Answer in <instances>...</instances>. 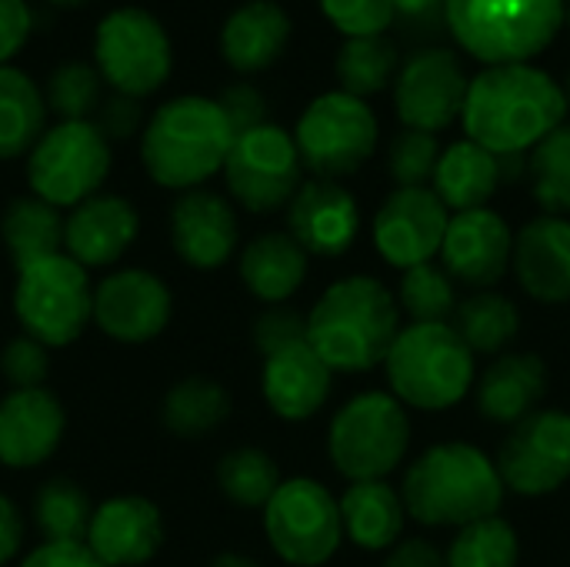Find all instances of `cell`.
Listing matches in <instances>:
<instances>
[{"instance_id": "obj_37", "label": "cell", "mask_w": 570, "mask_h": 567, "mask_svg": "<svg viewBox=\"0 0 570 567\" xmlns=\"http://www.w3.org/2000/svg\"><path fill=\"white\" fill-rule=\"evenodd\" d=\"M341 90L351 97L381 94L397 74V47L384 37H347L334 60Z\"/></svg>"}, {"instance_id": "obj_30", "label": "cell", "mask_w": 570, "mask_h": 567, "mask_svg": "<svg viewBox=\"0 0 570 567\" xmlns=\"http://www.w3.org/2000/svg\"><path fill=\"white\" fill-rule=\"evenodd\" d=\"M498 187H501L498 154H491L488 147H481L468 137L444 147L438 170H434V180H431V190L454 214L488 207V201L498 194Z\"/></svg>"}, {"instance_id": "obj_16", "label": "cell", "mask_w": 570, "mask_h": 567, "mask_svg": "<svg viewBox=\"0 0 570 567\" xmlns=\"http://www.w3.org/2000/svg\"><path fill=\"white\" fill-rule=\"evenodd\" d=\"M468 74L454 50L428 47L417 50L401 70L394 84V107L404 127L441 134L464 114L468 100Z\"/></svg>"}, {"instance_id": "obj_5", "label": "cell", "mask_w": 570, "mask_h": 567, "mask_svg": "<svg viewBox=\"0 0 570 567\" xmlns=\"http://www.w3.org/2000/svg\"><path fill=\"white\" fill-rule=\"evenodd\" d=\"M568 0H444L454 40L488 67L528 63L554 43Z\"/></svg>"}, {"instance_id": "obj_35", "label": "cell", "mask_w": 570, "mask_h": 567, "mask_svg": "<svg viewBox=\"0 0 570 567\" xmlns=\"http://www.w3.org/2000/svg\"><path fill=\"white\" fill-rule=\"evenodd\" d=\"M214 478H217L220 495L230 505L247 508V511H257V508L264 511L267 501L284 485L277 461L267 451H261V448H234V451H227L217 461Z\"/></svg>"}, {"instance_id": "obj_36", "label": "cell", "mask_w": 570, "mask_h": 567, "mask_svg": "<svg viewBox=\"0 0 570 567\" xmlns=\"http://www.w3.org/2000/svg\"><path fill=\"white\" fill-rule=\"evenodd\" d=\"M94 508L97 505H90L87 491L70 478L43 481L30 501V515L43 541H87Z\"/></svg>"}, {"instance_id": "obj_51", "label": "cell", "mask_w": 570, "mask_h": 567, "mask_svg": "<svg viewBox=\"0 0 570 567\" xmlns=\"http://www.w3.org/2000/svg\"><path fill=\"white\" fill-rule=\"evenodd\" d=\"M384 567H448V558L438 545H431L428 538H401Z\"/></svg>"}, {"instance_id": "obj_10", "label": "cell", "mask_w": 570, "mask_h": 567, "mask_svg": "<svg viewBox=\"0 0 570 567\" xmlns=\"http://www.w3.org/2000/svg\"><path fill=\"white\" fill-rule=\"evenodd\" d=\"M294 144L314 177L341 180L357 174L377 150V117L367 100L344 90L321 94L294 127Z\"/></svg>"}, {"instance_id": "obj_27", "label": "cell", "mask_w": 570, "mask_h": 567, "mask_svg": "<svg viewBox=\"0 0 570 567\" xmlns=\"http://www.w3.org/2000/svg\"><path fill=\"white\" fill-rule=\"evenodd\" d=\"M291 40V17L274 0L240 3L220 27V53L237 74L267 70Z\"/></svg>"}, {"instance_id": "obj_29", "label": "cell", "mask_w": 570, "mask_h": 567, "mask_svg": "<svg viewBox=\"0 0 570 567\" xmlns=\"http://www.w3.org/2000/svg\"><path fill=\"white\" fill-rule=\"evenodd\" d=\"M344 538L364 551H387L404 538L407 508L387 481H354L341 498Z\"/></svg>"}, {"instance_id": "obj_49", "label": "cell", "mask_w": 570, "mask_h": 567, "mask_svg": "<svg viewBox=\"0 0 570 567\" xmlns=\"http://www.w3.org/2000/svg\"><path fill=\"white\" fill-rule=\"evenodd\" d=\"M33 27V10L27 0H0V63H10V57L27 43Z\"/></svg>"}, {"instance_id": "obj_47", "label": "cell", "mask_w": 570, "mask_h": 567, "mask_svg": "<svg viewBox=\"0 0 570 567\" xmlns=\"http://www.w3.org/2000/svg\"><path fill=\"white\" fill-rule=\"evenodd\" d=\"M217 104H220L224 117L230 120L234 137L267 124V100H264V94L254 84H230V87H224Z\"/></svg>"}, {"instance_id": "obj_20", "label": "cell", "mask_w": 570, "mask_h": 567, "mask_svg": "<svg viewBox=\"0 0 570 567\" xmlns=\"http://www.w3.org/2000/svg\"><path fill=\"white\" fill-rule=\"evenodd\" d=\"M240 244L234 204L207 187L177 194L170 207V247L194 271L224 267Z\"/></svg>"}, {"instance_id": "obj_19", "label": "cell", "mask_w": 570, "mask_h": 567, "mask_svg": "<svg viewBox=\"0 0 570 567\" xmlns=\"http://www.w3.org/2000/svg\"><path fill=\"white\" fill-rule=\"evenodd\" d=\"M63 434L67 411L50 388H23L0 398V468L33 471L47 465Z\"/></svg>"}, {"instance_id": "obj_17", "label": "cell", "mask_w": 570, "mask_h": 567, "mask_svg": "<svg viewBox=\"0 0 570 567\" xmlns=\"http://www.w3.org/2000/svg\"><path fill=\"white\" fill-rule=\"evenodd\" d=\"M451 224V211L431 187H397L374 214V251L397 271L431 264Z\"/></svg>"}, {"instance_id": "obj_4", "label": "cell", "mask_w": 570, "mask_h": 567, "mask_svg": "<svg viewBox=\"0 0 570 567\" xmlns=\"http://www.w3.org/2000/svg\"><path fill=\"white\" fill-rule=\"evenodd\" d=\"M504 481L498 465L474 444L444 441L428 448L407 468L401 498L407 518L424 528H468L494 518L504 505Z\"/></svg>"}, {"instance_id": "obj_41", "label": "cell", "mask_w": 570, "mask_h": 567, "mask_svg": "<svg viewBox=\"0 0 570 567\" xmlns=\"http://www.w3.org/2000/svg\"><path fill=\"white\" fill-rule=\"evenodd\" d=\"M43 100L47 110H53L60 120H94L104 100V77L87 60H63L50 70Z\"/></svg>"}, {"instance_id": "obj_2", "label": "cell", "mask_w": 570, "mask_h": 567, "mask_svg": "<svg viewBox=\"0 0 570 567\" xmlns=\"http://www.w3.org/2000/svg\"><path fill=\"white\" fill-rule=\"evenodd\" d=\"M397 334V297L367 274L334 281L307 314V344L334 374L374 371L387 361Z\"/></svg>"}, {"instance_id": "obj_26", "label": "cell", "mask_w": 570, "mask_h": 567, "mask_svg": "<svg viewBox=\"0 0 570 567\" xmlns=\"http://www.w3.org/2000/svg\"><path fill=\"white\" fill-rule=\"evenodd\" d=\"M548 394V364L538 354H518L508 351L488 364V371L478 378V411L491 424L514 428L534 411Z\"/></svg>"}, {"instance_id": "obj_32", "label": "cell", "mask_w": 570, "mask_h": 567, "mask_svg": "<svg viewBox=\"0 0 570 567\" xmlns=\"http://www.w3.org/2000/svg\"><path fill=\"white\" fill-rule=\"evenodd\" d=\"M63 211L37 194L13 197L0 214V241L13 261V271L40 257L63 251Z\"/></svg>"}, {"instance_id": "obj_21", "label": "cell", "mask_w": 570, "mask_h": 567, "mask_svg": "<svg viewBox=\"0 0 570 567\" xmlns=\"http://www.w3.org/2000/svg\"><path fill=\"white\" fill-rule=\"evenodd\" d=\"M140 237V211L124 197L100 190L63 217V254L87 271H104L124 261Z\"/></svg>"}, {"instance_id": "obj_22", "label": "cell", "mask_w": 570, "mask_h": 567, "mask_svg": "<svg viewBox=\"0 0 570 567\" xmlns=\"http://www.w3.org/2000/svg\"><path fill=\"white\" fill-rule=\"evenodd\" d=\"M104 567H144L164 548V515L144 495H114L94 508L87 541Z\"/></svg>"}, {"instance_id": "obj_7", "label": "cell", "mask_w": 570, "mask_h": 567, "mask_svg": "<svg viewBox=\"0 0 570 567\" xmlns=\"http://www.w3.org/2000/svg\"><path fill=\"white\" fill-rule=\"evenodd\" d=\"M20 334L47 344L50 351L77 344L94 328V281L73 257L50 254L17 267L10 291Z\"/></svg>"}, {"instance_id": "obj_25", "label": "cell", "mask_w": 570, "mask_h": 567, "mask_svg": "<svg viewBox=\"0 0 570 567\" xmlns=\"http://www.w3.org/2000/svg\"><path fill=\"white\" fill-rule=\"evenodd\" d=\"M334 371L304 341L264 358L261 391L281 421H311L331 398Z\"/></svg>"}, {"instance_id": "obj_56", "label": "cell", "mask_w": 570, "mask_h": 567, "mask_svg": "<svg viewBox=\"0 0 570 567\" xmlns=\"http://www.w3.org/2000/svg\"><path fill=\"white\" fill-rule=\"evenodd\" d=\"M568 23H570V0H568Z\"/></svg>"}, {"instance_id": "obj_13", "label": "cell", "mask_w": 570, "mask_h": 567, "mask_svg": "<svg viewBox=\"0 0 570 567\" xmlns=\"http://www.w3.org/2000/svg\"><path fill=\"white\" fill-rule=\"evenodd\" d=\"M224 180L230 197L250 214H271L294 201L304 184V160L294 134L277 124H261L234 137L224 160Z\"/></svg>"}, {"instance_id": "obj_54", "label": "cell", "mask_w": 570, "mask_h": 567, "mask_svg": "<svg viewBox=\"0 0 570 567\" xmlns=\"http://www.w3.org/2000/svg\"><path fill=\"white\" fill-rule=\"evenodd\" d=\"M50 3H57V7H77V3H87V0H50Z\"/></svg>"}, {"instance_id": "obj_28", "label": "cell", "mask_w": 570, "mask_h": 567, "mask_svg": "<svg viewBox=\"0 0 570 567\" xmlns=\"http://www.w3.org/2000/svg\"><path fill=\"white\" fill-rule=\"evenodd\" d=\"M307 264L311 254L287 231H267L257 234L250 244H244L237 271L244 287L257 301L274 307L301 291V284L307 281Z\"/></svg>"}, {"instance_id": "obj_23", "label": "cell", "mask_w": 570, "mask_h": 567, "mask_svg": "<svg viewBox=\"0 0 570 567\" xmlns=\"http://www.w3.org/2000/svg\"><path fill=\"white\" fill-rule=\"evenodd\" d=\"M287 234L314 257H341L361 234V207L341 180H304L287 204Z\"/></svg>"}, {"instance_id": "obj_3", "label": "cell", "mask_w": 570, "mask_h": 567, "mask_svg": "<svg viewBox=\"0 0 570 567\" xmlns=\"http://www.w3.org/2000/svg\"><path fill=\"white\" fill-rule=\"evenodd\" d=\"M230 147L234 127L220 104L204 94H180L147 117L140 134V164L154 184L184 194L220 174Z\"/></svg>"}, {"instance_id": "obj_31", "label": "cell", "mask_w": 570, "mask_h": 567, "mask_svg": "<svg viewBox=\"0 0 570 567\" xmlns=\"http://www.w3.org/2000/svg\"><path fill=\"white\" fill-rule=\"evenodd\" d=\"M43 87L13 63H0V160L27 157L47 130Z\"/></svg>"}, {"instance_id": "obj_15", "label": "cell", "mask_w": 570, "mask_h": 567, "mask_svg": "<svg viewBox=\"0 0 570 567\" xmlns=\"http://www.w3.org/2000/svg\"><path fill=\"white\" fill-rule=\"evenodd\" d=\"M174 317V294L147 267H117L94 284V328L117 344H150Z\"/></svg>"}, {"instance_id": "obj_55", "label": "cell", "mask_w": 570, "mask_h": 567, "mask_svg": "<svg viewBox=\"0 0 570 567\" xmlns=\"http://www.w3.org/2000/svg\"><path fill=\"white\" fill-rule=\"evenodd\" d=\"M564 94H568V107H570V77H568V87H564Z\"/></svg>"}, {"instance_id": "obj_14", "label": "cell", "mask_w": 570, "mask_h": 567, "mask_svg": "<svg viewBox=\"0 0 570 567\" xmlns=\"http://www.w3.org/2000/svg\"><path fill=\"white\" fill-rule=\"evenodd\" d=\"M498 475L521 498H544L570 481V414L534 411L511 428L498 458Z\"/></svg>"}, {"instance_id": "obj_42", "label": "cell", "mask_w": 570, "mask_h": 567, "mask_svg": "<svg viewBox=\"0 0 570 567\" xmlns=\"http://www.w3.org/2000/svg\"><path fill=\"white\" fill-rule=\"evenodd\" d=\"M441 154L444 150L438 144V134L404 127L391 140V154H387L391 177L397 180V187H428L434 180Z\"/></svg>"}, {"instance_id": "obj_12", "label": "cell", "mask_w": 570, "mask_h": 567, "mask_svg": "<svg viewBox=\"0 0 570 567\" xmlns=\"http://www.w3.org/2000/svg\"><path fill=\"white\" fill-rule=\"evenodd\" d=\"M264 535L284 565H327L344 541L341 501L314 478H291L264 508Z\"/></svg>"}, {"instance_id": "obj_52", "label": "cell", "mask_w": 570, "mask_h": 567, "mask_svg": "<svg viewBox=\"0 0 570 567\" xmlns=\"http://www.w3.org/2000/svg\"><path fill=\"white\" fill-rule=\"evenodd\" d=\"M394 17L407 20L411 27H441L444 0H394Z\"/></svg>"}, {"instance_id": "obj_34", "label": "cell", "mask_w": 570, "mask_h": 567, "mask_svg": "<svg viewBox=\"0 0 570 567\" xmlns=\"http://www.w3.org/2000/svg\"><path fill=\"white\" fill-rule=\"evenodd\" d=\"M458 338L471 348V354L501 358L514 344L521 331V311L511 297L498 291H474L458 304V314L451 321Z\"/></svg>"}, {"instance_id": "obj_50", "label": "cell", "mask_w": 570, "mask_h": 567, "mask_svg": "<svg viewBox=\"0 0 570 567\" xmlns=\"http://www.w3.org/2000/svg\"><path fill=\"white\" fill-rule=\"evenodd\" d=\"M23 538H27V521L17 501L0 495V567L17 565L23 558Z\"/></svg>"}, {"instance_id": "obj_45", "label": "cell", "mask_w": 570, "mask_h": 567, "mask_svg": "<svg viewBox=\"0 0 570 567\" xmlns=\"http://www.w3.org/2000/svg\"><path fill=\"white\" fill-rule=\"evenodd\" d=\"M250 338H254V348L261 351V358H271L284 348L307 341V317L287 304H274L254 321Z\"/></svg>"}, {"instance_id": "obj_33", "label": "cell", "mask_w": 570, "mask_h": 567, "mask_svg": "<svg viewBox=\"0 0 570 567\" xmlns=\"http://www.w3.org/2000/svg\"><path fill=\"white\" fill-rule=\"evenodd\" d=\"M230 394L224 384L204 374H190L177 381L160 401V424L184 441H197L214 434L230 418Z\"/></svg>"}, {"instance_id": "obj_8", "label": "cell", "mask_w": 570, "mask_h": 567, "mask_svg": "<svg viewBox=\"0 0 570 567\" xmlns=\"http://www.w3.org/2000/svg\"><path fill=\"white\" fill-rule=\"evenodd\" d=\"M411 448L407 408L391 391L354 394L331 421L327 454L337 475L354 481H384Z\"/></svg>"}, {"instance_id": "obj_43", "label": "cell", "mask_w": 570, "mask_h": 567, "mask_svg": "<svg viewBox=\"0 0 570 567\" xmlns=\"http://www.w3.org/2000/svg\"><path fill=\"white\" fill-rule=\"evenodd\" d=\"M0 374L10 384V391H23V388H47L50 378V348L17 334L3 344L0 351Z\"/></svg>"}, {"instance_id": "obj_48", "label": "cell", "mask_w": 570, "mask_h": 567, "mask_svg": "<svg viewBox=\"0 0 570 567\" xmlns=\"http://www.w3.org/2000/svg\"><path fill=\"white\" fill-rule=\"evenodd\" d=\"M17 567H104L83 541H40Z\"/></svg>"}, {"instance_id": "obj_46", "label": "cell", "mask_w": 570, "mask_h": 567, "mask_svg": "<svg viewBox=\"0 0 570 567\" xmlns=\"http://www.w3.org/2000/svg\"><path fill=\"white\" fill-rule=\"evenodd\" d=\"M94 124L100 127V134H104L107 140H130V137L144 134V124H147L144 104H140V97L110 90V94L100 100V107H97V114H94Z\"/></svg>"}, {"instance_id": "obj_44", "label": "cell", "mask_w": 570, "mask_h": 567, "mask_svg": "<svg viewBox=\"0 0 570 567\" xmlns=\"http://www.w3.org/2000/svg\"><path fill=\"white\" fill-rule=\"evenodd\" d=\"M321 10L344 37H384L397 20L394 0H321Z\"/></svg>"}, {"instance_id": "obj_38", "label": "cell", "mask_w": 570, "mask_h": 567, "mask_svg": "<svg viewBox=\"0 0 570 567\" xmlns=\"http://www.w3.org/2000/svg\"><path fill=\"white\" fill-rule=\"evenodd\" d=\"M397 307L411 317V324H451L458 314V284L441 264H417L401 274Z\"/></svg>"}, {"instance_id": "obj_18", "label": "cell", "mask_w": 570, "mask_h": 567, "mask_svg": "<svg viewBox=\"0 0 570 567\" xmlns=\"http://www.w3.org/2000/svg\"><path fill=\"white\" fill-rule=\"evenodd\" d=\"M514 261V231L508 221L491 211H464L451 214L444 247H441V267L454 277V284L491 291Z\"/></svg>"}, {"instance_id": "obj_11", "label": "cell", "mask_w": 570, "mask_h": 567, "mask_svg": "<svg viewBox=\"0 0 570 567\" xmlns=\"http://www.w3.org/2000/svg\"><path fill=\"white\" fill-rule=\"evenodd\" d=\"M94 67L117 94L147 97L170 77V33L144 7H114L94 30Z\"/></svg>"}, {"instance_id": "obj_6", "label": "cell", "mask_w": 570, "mask_h": 567, "mask_svg": "<svg viewBox=\"0 0 570 567\" xmlns=\"http://www.w3.org/2000/svg\"><path fill=\"white\" fill-rule=\"evenodd\" d=\"M384 368L391 394L414 411H451L478 381L474 354L451 324L401 328Z\"/></svg>"}, {"instance_id": "obj_1", "label": "cell", "mask_w": 570, "mask_h": 567, "mask_svg": "<svg viewBox=\"0 0 570 567\" xmlns=\"http://www.w3.org/2000/svg\"><path fill=\"white\" fill-rule=\"evenodd\" d=\"M568 117L564 87L531 63L484 67L464 100L468 140L491 154H531Z\"/></svg>"}, {"instance_id": "obj_40", "label": "cell", "mask_w": 570, "mask_h": 567, "mask_svg": "<svg viewBox=\"0 0 570 567\" xmlns=\"http://www.w3.org/2000/svg\"><path fill=\"white\" fill-rule=\"evenodd\" d=\"M528 177L534 201L554 214H570V124L551 130L531 154H528Z\"/></svg>"}, {"instance_id": "obj_24", "label": "cell", "mask_w": 570, "mask_h": 567, "mask_svg": "<svg viewBox=\"0 0 570 567\" xmlns=\"http://www.w3.org/2000/svg\"><path fill=\"white\" fill-rule=\"evenodd\" d=\"M511 271L528 297L541 304L570 301V221L541 214L514 237Z\"/></svg>"}, {"instance_id": "obj_9", "label": "cell", "mask_w": 570, "mask_h": 567, "mask_svg": "<svg viewBox=\"0 0 570 567\" xmlns=\"http://www.w3.org/2000/svg\"><path fill=\"white\" fill-rule=\"evenodd\" d=\"M110 164V140L94 120H57L27 154V184L40 201L70 211L100 194Z\"/></svg>"}, {"instance_id": "obj_53", "label": "cell", "mask_w": 570, "mask_h": 567, "mask_svg": "<svg viewBox=\"0 0 570 567\" xmlns=\"http://www.w3.org/2000/svg\"><path fill=\"white\" fill-rule=\"evenodd\" d=\"M207 567H261L254 558H247V555H237V551H224V555H217L214 561Z\"/></svg>"}, {"instance_id": "obj_39", "label": "cell", "mask_w": 570, "mask_h": 567, "mask_svg": "<svg viewBox=\"0 0 570 567\" xmlns=\"http://www.w3.org/2000/svg\"><path fill=\"white\" fill-rule=\"evenodd\" d=\"M444 558L448 567H518L521 541L511 521L494 515L461 528Z\"/></svg>"}]
</instances>
